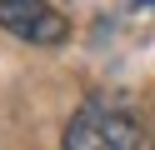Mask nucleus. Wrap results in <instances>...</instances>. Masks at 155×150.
<instances>
[{
    "mask_svg": "<svg viewBox=\"0 0 155 150\" xmlns=\"http://www.w3.org/2000/svg\"><path fill=\"white\" fill-rule=\"evenodd\" d=\"M140 120L110 100L80 105L65 125V150H140Z\"/></svg>",
    "mask_w": 155,
    "mask_h": 150,
    "instance_id": "f257e3e1",
    "label": "nucleus"
},
{
    "mask_svg": "<svg viewBox=\"0 0 155 150\" xmlns=\"http://www.w3.org/2000/svg\"><path fill=\"white\" fill-rule=\"evenodd\" d=\"M0 30H10L25 45H60L70 25L50 0H0Z\"/></svg>",
    "mask_w": 155,
    "mask_h": 150,
    "instance_id": "f03ea898",
    "label": "nucleus"
},
{
    "mask_svg": "<svg viewBox=\"0 0 155 150\" xmlns=\"http://www.w3.org/2000/svg\"><path fill=\"white\" fill-rule=\"evenodd\" d=\"M140 5H150V0H140Z\"/></svg>",
    "mask_w": 155,
    "mask_h": 150,
    "instance_id": "7ed1b4c3",
    "label": "nucleus"
}]
</instances>
